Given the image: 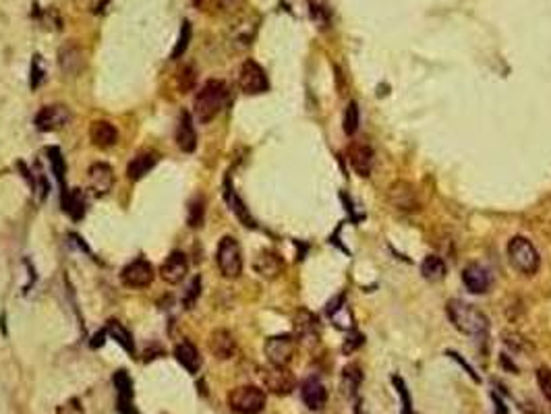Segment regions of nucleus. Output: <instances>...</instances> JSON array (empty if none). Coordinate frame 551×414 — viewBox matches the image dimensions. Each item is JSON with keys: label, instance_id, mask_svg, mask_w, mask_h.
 Returning <instances> with one entry per match:
<instances>
[{"label": "nucleus", "instance_id": "obj_1", "mask_svg": "<svg viewBox=\"0 0 551 414\" xmlns=\"http://www.w3.org/2000/svg\"><path fill=\"white\" fill-rule=\"evenodd\" d=\"M446 313L450 323L464 335L470 338H483L489 331V319L483 311H479L475 304L464 302L460 298H452L446 304Z\"/></svg>", "mask_w": 551, "mask_h": 414}, {"label": "nucleus", "instance_id": "obj_2", "mask_svg": "<svg viewBox=\"0 0 551 414\" xmlns=\"http://www.w3.org/2000/svg\"><path fill=\"white\" fill-rule=\"evenodd\" d=\"M226 102H228V87H226V83L220 81V79H209L197 92L195 102H193L197 121L201 125L211 123L222 112V108L226 106Z\"/></svg>", "mask_w": 551, "mask_h": 414}, {"label": "nucleus", "instance_id": "obj_3", "mask_svg": "<svg viewBox=\"0 0 551 414\" xmlns=\"http://www.w3.org/2000/svg\"><path fill=\"white\" fill-rule=\"evenodd\" d=\"M510 265L522 276H534L541 267V257L526 236H512L506 247Z\"/></svg>", "mask_w": 551, "mask_h": 414}, {"label": "nucleus", "instance_id": "obj_4", "mask_svg": "<svg viewBox=\"0 0 551 414\" xmlns=\"http://www.w3.org/2000/svg\"><path fill=\"white\" fill-rule=\"evenodd\" d=\"M216 263L226 280H236L242 273V251L234 236H224L216 251Z\"/></svg>", "mask_w": 551, "mask_h": 414}, {"label": "nucleus", "instance_id": "obj_5", "mask_svg": "<svg viewBox=\"0 0 551 414\" xmlns=\"http://www.w3.org/2000/svg\"><path fill=\"white\" fill-rule=\"evenodd\" d=\"M228 406L236 414H259L265 408V391L257 385H240L228 393Z\"/></svg>", "mask_w": 551, "mask_h": 414}, {"label": "nucleus", "instance_id": "obj_6", "mask_svg": "<svg viewBox=\"0 0 551 414\" xmlns=\"http://www.w3.org/2000/svg\"><path fill=\"white\" fill-rule=\"evenodd\" d=\"M297 338L293 333H280V335H271L265 340L263 344V352L269 364L276 366H289V362L293 360L295 352H297Z\"/></svg>", "mask_w": 551, "mask_h": 414}, {"label": "nucleus", "instance_id": "obj_7", "mask_svg": "<svg viewBox=\"0 0 551 414\" xmlns=\"http://www.w3.org/2000/svg\"><path fill=\"white\" fill-rule=\"evenodd\" d=\"M238 87L245 96H261L269 90V81L267 75L263 71L261 65H257L255 61L247 59L240 65L238 71Z\"/></svg>", "mask_w": 551, "mask_h": 414}, {"label": "nucleus", "instance_id": "obj_8", "mask_svg": "<svg viewBox=\"0 0 551 414\" xmlns=\"http://www.w3.org/2000/svg\"><path fill=\"white\" fill-rule=\"evenodd\" d=\"M261 379H263L265 389H269L276 395H289L297 387V379L287 366L269 364V366L261 369Z\"/></svg>", "mask_w": 551, "mask_h": 414}, {"label": "nucleus", "instance_id": "obj_9", "mask_svg": "<svg viewBox=\"0 0 551 414\" xmlns=\"http://www.w3.org/2000/svg\"><path fill=\"white\" fill-rule=\"evenodd\" d=\"M73 121V114L67 106L63 104H52V106H44L38 114H36V127L42 133H52V131H61L65 129L69 123Z\"/></svg>", "mask_w": 551, "mask_h": 414}, {"label": "nucleus", "instance_id": "obj_10", "mask_svg": "<svg viewBox=\"0 0 551 414\" xmlns=\"http://www.w3.org/2000/svg\"><path fill=\"white\" fill-rule=\"evenodd\" d=\"M388 201L400 211H417L421 209V201L417 195V189L406 180H396L388 189Z\"/></svg>", "mask_w": 551, "mask_h": 414}, {"label": "nucleus", "instance_id": "obj_11", "mask_svg": "<svg viewBox=\"0 0 551 414\" xmlns=\"http://www.w3.org/2000/svg\"><path fill=\"white\" fill-rule=\"evenodd\" d=\"M121 282L127 288H147L154 282V267L147 259L139 257L121 271Z\"/></svg>", "mask_w": 551, "mask_h": 414}, {"label": "nucleus", "instance_id": "obj_12", "mask_svg": "<svg viewBox=\"0 0 551 414\" xmlns=\"http://www.w3.org/2000/svg\"><path fill=\"white\" fill-rule=\"evenodd\" d=\"M295 338L305 346H315L320 342V321L311 311L301 309L295 315Z\"/></svg>", "mask_w": 551, "mask_h": 414}, {"label": "nucleus", "instance_id": "obj_13", "mask_svg": "<svg viewBox=\"0 0 551 414\" xmlns=\"http://www.w3.org/2000/svg\"><path fill=\"white\" fill-rule=\"evenodd\" d=\"M462 284H464V286L468 288V292H472V294H485V292L491 290L493 278H491V271H489L485 265L472 261V263H468V265L462 269Z\"/></svg>", "mask_w": 551, "mask_h": 414}, {"label": "nucleus", "instance_id": "obj_14", "mask_svg": "<svg viewBox=\"0 0 551 414\" xmlns=\"http://www.w3.org/2000/svg\"><path fill=\"white\" fill-rule=\"evenodd\" d=\"M349 162H351V168L361 176V178H367L371 176L373 172V164H375V154H373V147L367 145V143H351L349 147Z\"/></svg>", "mask_w": 551, "mask_h": 414}, {"label": "nucleus", "instance_id": "obj_15", "mask_svg": "<svg viewBox=\"0 0 551 414\" xmlns=\"http://www.w3.org/2000/svg\"><path fill=\"white\" fill-rule=\"evenodd\" d=\"M253 269L263 280H276V278H278L284 271V259L278 253H276V251L263 249L253 259Z\"/></svg>", "mask_w": 551, "mask_h": 414}, {"label": "nucleus", "instance_id": "obj_16", "mask_svg": "<svg viewBox=\"0 0 551 414\" xmlns=\"http://www.w3.org/2000/svg\"><path fill=\"white\" fill-rule=\"evenodd\" d=\"M187 273H189V261H187L185 253H180V251H172L164 259V263L160 265V278L172 286L180 284L187 278Z\"/></svg>", "mask_w": 551, "mask_h": 414}, {"label": "nucleus", "instance_id": "obj_17", "mask_svg": "<svg viewBox=\"0 0 551 414\" xmlns=\"http://www.w3.org/2000/svg\"><path fill=\"white\" fill-rule=\"evenodd\" d=\"M59 67L67 77H77L85 67V54L77 44H67L59 50Z\"/></svg>", "mask_w": 551, "mask_h": 414}, {"label": "nucleus", "instance_id": "obj_18", "mask_svg": "<svg viewBox=\"0 0 551 414\" xmlns=\"http://www.w3.org/2000/svg\"><path fill=\"white\" fill-rule=\"evenodd\" d=\"M209 352L218 360H228L236 354V340L228 329H214L209 335Z\"/></svg>", "mask_w": 551, "mask_h": 414}, {"label": "nucleus", "instance_id": "obj_19", "mask_svg": "<svg viewBox=\"0 0 551 414\" xmlns=\"http://www.w3.org/2000/svg\"><path fill=\"white\" fill-rule=\"evenodd\" d=\"M301 397L309 410H322L328 402V389L318 377H309L301 385Z\"/></svg>", "mask_w": 551, "mask_h": 414}, {"label": "nucleus", "instance_id": "obj_20", "mask_svg": "<svg viewBox=\"0 0 551 414\" xmlns=\"http://www.w3.org/2000/svg\"><path fill=\"white\" fill-rule=\"evenodd\" d=\"M90 139L100 149H110L118 143V131L108 121H96L90 127Z\"/></svg>", "mask_w": 551, "mask_h": 414}, {"label": "nucleus", "instance_id": "obj_21", "mask_svg": "<svg viewBox=\"0 0 551 414\" xmlns=\"http://www.w3.org/2000/svg\"><path fill=\"white\" fill-rule=\"evenodd\" d=\"M112 185H114V172L108 164L98 162L90 168V187L96 195L102 197V195L110 193Z\"/></svg>", "mask_w": 551, "mask_h": 414}, {"label": "nucleus", "instance_id": "obj_22", "mask_svg": "<svg viewBox=\"0 0 551 414\" xmlns=\"http://www.w3.org/2000/svg\"><path fill=\"white\" fill-rule=\"evenodd\" d=\"M176 145L185 154H193L197 147V133L193 127V118L189 112H180L178 127H176Z\"/></svg>", "mask_w": 551, "mask_h": 414}, {"label": "nucleus", "instance_id": "obj_23", "mask_svg": "<svg viewBox=\"0 0 551 414\" xmlns=\"http://www.w3.org/2000/svg\"><path fill=\"white\" fill-rule=\"evenodd\" d=\"M158 164V154L152 149H143L139 152L127 166V178L129 180H141L147 172L154 170V166Z\"/></svg>", "mask_w": 551, "mask_h": 414}, {"label": "nucleus", "instance_id": "obj_24", "mask_svg": "<svg viewBox=\"0 0 551 414\" xmlns=\"http://www.w3.org/2000/svg\"><path fill=\"white\" fill-rule=\"evenodd\" d=\"M174 358L180 362V366H185L191 375L199 373L201 369V354L195 348V344H191L189 340H183L174 346Z\"/></svg>", "mask_w": 551, "mask_h": 414}, {"label": "nucleus", "instance_id": "obj_25", "mask_svg": "<svg viewBox=\"0 0 551 414\" xmlns=\"http://www.w3.org/2000/svg\"><path fill=\"white\" fill-rule=\"evenodd\" d=\"M224 199H226V203H228V207L232 209V214L240 220V224L242 226H247V228H255L257 224H255V220L251 218V214H249V209L245 207V203L240 201V197L236 195V191L230 187V185H226V189H224Z\"/></svg>", "mask_w": 551, "mask_h": 414}, {"label": "nucleus", "instance_id": "obj_26", "mask_svg": "<svg viewBox=\"0 0 551 414\" xmlns=\"http://www.w3.org/2000/svg\"><path fill=\"white\" fill-rule=\"evenodd\" d=\"M448 273V267L444 263V259L439 255H427L421 263V276L427 280V282H439L444 280Z\"/></svg>", "mask_w": 551, "mask_h": 414}, {"label": "nucleus", "instance_id": "obj_27", "mask_svg": "<svg viewBox=\"0 0 551 414\" xmlns=\"http://www.w3.org/2000/svg\"><path fill=\"white\" fill-rule=\"evenodd\" d=\"M63 205H65V211L73 220H81L85 216V197H83V193L79 189L65 191L63 193Z\"/></svg>", "mask_w": 551, "mask_h": 414}, {"label": "nucleus", "instance_id": "obj_28", "mask_svg": "<svg viewBox=\"0 0 551 414\" xmlns=\"http://www.w3.org/2000/svg\"><path fill=\"white\" fill-rule=\"evenodd\" d=\"M106 331H108V335L116 342V344H121L129 354H135V342H133V335H131V331L121 323V321H108V325H106Z\"/></svg>", "mask_w": 551, "mask_h": 414}, {"label": "nucleus", "instance_id": "obj_29", "mask_svg": "<svg viewBox=\"0 0 551 414\" xmlns=\"http://www.w3.org/2000/svg\"><path fill=\"white\" fill-rule=\"evenodd\" d=\"M203 220H205V199H203V195H195L191 199V203H189L187 222H189L191 228H199L203 224Z\"/></svg>", "mask_w": 551, "mask_h": 414}, {"label": "nucleus", "instance_id": "obj_30", "mask_svg": "<svg viewBox=\"0 0 551 414\" xmlns=\"http://www.w3.org/2000/svg\"><path fill=\"white\" fill-rule=\"evenodd\" d=\"M114 387L118 389V402H131L133 400V381L125 371L114 373Z\"/></svg>", "mask_w": 551, "mask_h": 414}, {"label": "nucleus", "instance_id": "obj_31", "mask_svg": "<svg viewBox=\"0 0 551 414\" xmlns=\"http://www.w3.org/2000/svg\"><path fill=\"white\" fill-rule=\"evenodd\" d=\"M359 118H361L359 106H357V102H351L346 106V112H344V133L349 137H353L359 131Z\"/></svg>", "mask_w": 551, "mask_h": 414}, {"label": "nucleus", "instance_id": "obj_32", "mask_svg": "<svg viewBox=\"0 0 551 414\" xmlns=\"http://www.w3.org/2000/svg\"><path fill=\"white\" fill-rule=\"evenodd\" d=\"M199 294H201V278L197 276V278H193V280L189 282L187 290L183 292V307H185L187 311L193 309L195 302H197V298H199Z\"/></svg>", "mask_w": 551, "mask_h": 414}, {"label": "nucleus", "instance_id": "obj_33", "mask_svg": "<svg viewBox=\"0 0 551 414\" xmlns=\"http://www.w3.org/2000/svg\"><path fill=\"white\" fill-rule=\"evenodd\" d=\"M195 69L191 65H185L180 71H178V77H176V83H178V90L180 94H189L193 87H195Z\"/></svg>", "mask_w": 551, "mask_h": 414}, {"label": "nucleus", "instance_id": "obj_34", "mask_svg": "<svg viewBox=\"0 0 551 414\" xmlns=\"http://www.w3.org/2000/svg\"><path fill=\"white\" fill-rule=\"evenodd\" d=\"M189 40H191V23H189V21H185V23H183V28H180L178 42H176V46H174V50H172V54H170V59H172V61H176L178 56H183V52H185V50H187V46H189Z\"/></svg>", "mask_w": 551, "mask_h": 414}, {"label": "nucleus", "instance_id": "obj_35", "mask_svg": "<svg viewBox=\"0 0 551 414\" xmlns=\"http://www.w3.org/2000/svg\"><path fill=\"white\" fill-rule=\"evenodd\" d=\"M537 383H539V389L545 395V400L551 402V369L539 366L537 369Z\"/></svg>", "mask_w": 551, "mask_h": 414}, {"label": "nucleus", "instance_id": "obj_36", "mask_svg": "<svg viewBox=\"0 0 551 414\" xmlns=\"http://www.w3.org/2000/svg\"><path fill=\"white\" fill-rule=\"evenodd\" d=\"M503 342H506V346H508L512 352H528V350H530V344H528L522 335L512 333V331H506V333H503Z\"/></svg>", "mask_w": 551, "mask_h": 414}, {"label": "nucleus", "instance_id": "obj_37", "mask_svg": "<svg viewBox=\"0 0 551 414\" xmlns=\"http://www.w3.org/2000/svg\"><path fill=\"white\" fill-rule=\"evenodd\" d=\"M46 154H48V160H50V164H52V172H54V176H56V180L63 185V174H65V162H63V156H61V152L56 149V147H50V149H46Z\"/></svg>", "mask_w": 551, "mask_h": 414}, {"label": "nucleus", "instance_id": "obj_38", "mask_svg": "<svg viewBox=\"0 0 551 414\" xmlns=\"http://www.w3.org/2000/svg\"><path fill=\"white\" fill-rule=\"evenodd\" d=\"M361 344H363V333L355 331V333H351V335H349V340L344 342V346H342V352H344V354H351V352H355V350H357Z\"/></svg>", "mask_w": 551, "mask_h": 414}, {"label": "nucleus", "instance_id": "obj_39", "mask_svg": "<svg viewBox=\"0 0 551 414\" xmlns=\"http://www.w3.org/2000/svg\"><path fill=\"white\" fill-rule=\"evenodd\" d=\"M242 3H245V0H216V5H218L222 11H226V13H234V11H238V9L242 7Z\"/></svg>", "mask_w": 551, "mask_h": 414}, {"label": "nucleus", "instance_id": "obj_40", "mask_svg": "<svg viewBox=\"0 0 551 414\" xmlns=\"http://www.w3.org/2000/svg\"><path fill=\"white\" fill-rule=\"evenodd\" d=\"M32 87H38L40 83H42V79H44V71L40 69V56H36L34 59V67H32Z\"/></svg>", "mask_w": 551, "mask_h": 414}, {"label": "nucleus", "instance_id": "obj_41", "mask_svg": "<svg viewBox=\"0 0 551 414\" xmlns=\"http://www.w3.org/2000/svg\"><path fill=\"white\" fill-rule=\"evenodd\" d=\"M448 356H452L454 360H458V362H460V364H462V366L466 369V373H468V375H470V377H472L475 381H481V379H479V375L475 373V369H472V366H470V364H468L466 360H462V356H460L458 352H452V350H448Z\"/></svg>", "mask_w": 551, "mask_h": 414}, {"label": "nucleus", "instance_id": "obj_42", "mask_svg": "<svg viewBox=\"0 0 551 414\" xmlns=\"http://www.w3.org/2000/svg\"><path fill=\"white\" fill-rule=\"evenodd\" d=\"M106 335H108V331H106V327H104V329H102L100 333H96V335H94V342H92V346H94V348L102 346V344H104V338H106Z\"/></svg>", "mask_w": 551, "mask_h": 414}, {"label": "nucleus", "instance_id": "obj_43", "mask_svg": "<svg viewBox=\"0 0 551 414\" xmlns=\"http://www.w3.org/2000/svg\"><path fill=\"white\" fill-rule=\"evenodd\" d=\"M493 404H495V414H508V408H506V404L497 397V395H493Z\"/></svg>", "mask_w": 551, "mask_h": 414}]
</instances>
